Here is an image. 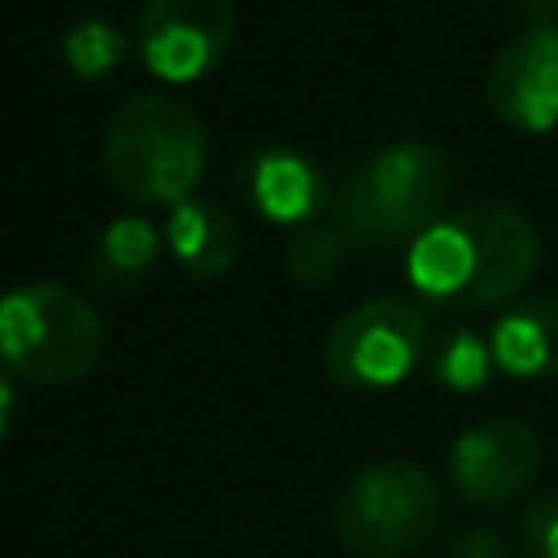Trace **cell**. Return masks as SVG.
Masks as SVG:
<instances>
[{
	"instance_id": "2",
	"label": "cell",
	"mask_w": 558,
	"mask_h": 558,
	"mask_svg": "<svg viewBox=\"0 0 558 558\" xmlns=\"http://www.w3.org/2000/svg\"><path fill=\"white\" fill-rule=\"evenodd\" d=\"M453 196V166L427 140H397L362 157L336 192V227L362 253L414 244L445 218Z\"/></svg>"
},
{
	"instance_id": "8",
	"label": "cell",
	"mask_w": 558,
	"mask_h": 558,
	"mask_svg": "<svg viewBox=\"0 0 558 558\" xmlns=\"http://www.w3.org/2000/svg\"><path fill=\"white\" fill-rule=\"evenodd\" d=\"M541 432L523 418H484L453 436L445 471L462 501L493 510L519 497L541 471Z\"/></svg>"
},
{
	"instance_id": "1",
	"label": "cell",
	"mask_w": 558,
	"mask_h": 558,
	"mask_svg": "<svg viewBox=\"0 0 558 558\" xmlns=\"http://www.w3.org/2000/svg\"><path fill=\"white\" fill-rule=\"evenodd\" d=\"M536 222L497 201L445 214L410 244V283L436 310L471 314L519 296L541 270Z\"/></svg>"
},
{
	"instance_id": "20",
	"label": "cell",
	"mask_w": 558,
	"mask_h": 558,
	"mask_svg": "<svg viewBox=\"0 0 558 558\" xmlns=\"http://www.w3.org/2000/svg\"><path fill=\"white\" fill-rule=\"evenodd\" d=\"M9 410H13V392H9V384H0V436L9 427Z\"/></svg>"
},
{
	"instance_id": "6",
	"label": "cell",
	"mask_w": 558,
	"mask_h": 558,
	"mask_svg": "<svg viewBox=\"0 0 558 558\" xmlns=\"http://www.w3.org/2000/svg\"><path fill=\"white\" fill-rule=\"evenodd\" d=\"M427 349V314L410 296H371L353 305L323 344V366L344 388H392Z\"/></svg>"
},
{
	"instance_id": "17",
	"label": "cell",
	"mask_w": 558,
	"mask_h": 558,
	"mask_svg": "<svg viewBox=\"0 0 558 558\" xmlns=\"http://www.w3.org/2000/svg\"><path fill=\"white\" fill-rule=\"evenodd\" d=\"M523 558H558V493H541L527 501L519 519Z\"/></svg>"
},
{
	"instance_id": "14",
	"label": "cell",
	"mask_w": 558,
	"mask_h": 558,
	"mask_svg": "<svg viewBox=\"0 0 558 558\" xmlns=\"http://www.w3.org/2000/svg\"><path fill=\"white\" fill-rule=\"evenodd\" d=\"M493 366H497L493 362V344L480 331H471V327H453L436 344V353H432V379L440 388H449V392H475V388H484L488 375H493Z\"/></svg>"
},
{
	"instance_id": "11",
	"label": "cell",
	"mask_w": 558,
	"mask_h": 558,
	"mask_svg": "<svg viewBox=\"0 0 558 558\" xmlns=\"http://www.w3.org/2000/svg\"><path fill=\"white\" fill-rule=\"evenodd\" d=\"M497 371L514 379H554L558 375V292L519 296L488 331Z\"/></svg>"
},
{
	"instance_id": "16",
	"label": "cell",
	"mask_w": 558,
	"mask_h": 558,
	"mask_svg": "<svg viewBox=\"0 0 558 558\" xmlns=\"http://www.w3.org/2000/svg\"><path fill=\"white\" fill-rule=\"evenodd\" d=\"M122 57H126V39H122L109 22L87 17V22H78V26L65 35V61H70V70H74L78 78H100V74H109Z\"/></svg>"
},
{
	"instance_id": "4",
	"label": "cell",
	"mask_w": 558,
	"mask_h": 558,
	"mask_svg": "<svg viewBox=\"0 0 558 558\" xmlns=\"http://www.w3.org/2000/svg\"><path fill=\"white\" fill-rule=\"evenodd\" d=\"M105 353L100 314L65 283L35 279L0 296V362L35 384H70Z\"/></svg>"
},
{
	"instance_id": "18",
	"label": "cell",
	"mask_w": 558,
	"mask_h": 558,
	"mask_svg": "<svg viewBox=\"0 0 558 558\" xmlns=\"http://www.w3.org/2000/svg\"><path fill=\"white\" fill-rule=\"evenodd\" d=\"M445 558H514V549L493 527H466V532L453 536V545H449Z\"/></svg>"
},
{
	"instance_id": "15",
	"label": "cell",
	"mask_w": 558,
	"mask_h": 558,
	"mask_svg": "<svg viewBox=\"0 0 558 558\" xmlns=\"http://www.w3.org/2000/svg\"><path fill=\"white\" fill-rule=\"evenodd\" d=\"M349 248L353 244L344 240V231L336 227V218L331 222L314 218V222L296 227L292 240H288V275L296 283H327L340 270V262H344Z\"/></svg>"
},
{
	"instance_id": "7",
	"label": "cell",
	"mask_w": 558,
	"mask_h": 558,
	"mask_svg": "<svg viewBox=\"0 0 558 558\" xmlns=\"http://www.w3.org/2000/svg\"><path fill=\"white\" fill-rule=\"evenodd\" d=\"M484 100L497 122L545 135L558 126V22H523L488 61Z\"/></svg>"
},
{
	"instance_id": "10",
	"label": "cell",
	"mask_w": 558,
	"mask_h": 558,
	"mask_svg": "<svg viewBox=\"0 0 558 558\" xmlns=\"http://www.w3.org/2000/svg\"><path fill=\"white\" fill-rule=\"evenodd\" d=\"M244 187L257 205L262 218L270 222H314L318 209L331 201V187H327V174L305 157V153H292V148H266L257 153L248 166H244Z\"/></svg>"
},
{
	"instance_id": "3",
	"label": "cell",
	"mask_w": 558,
	"mask_h": 558,
	"mask_svg": "<svg viewBox=\"0 0 558 558\" xmlns=\"http://www.w3.org/2000/svg\"><path fill=\"white\" fill-rule=\"evenodd\" d=\"M105 179L135 205H183L192 201L205 161L209 135L201 113L174 92H135L109 122L100 144Z\"/></svg>"
},
{
	"instance_id": "12",
	"label": "cell",
	"mask_w": 558,
	"mask_h": 558,
	"mask_svg": "<svg viewBox=\"0 0 558 558\" xmlns=\"http://www.w3.org/2000/svg\"><path fill=\"white\" fill-rule=\"evenodd\" d=\"M166 244L187 275L218 279L240 262L244 231L218 201H183V205H174V218L166 227Z\"/></svg>"
},
{
	"instance_id": "19",
	"label": "cell",
	"mask_w": 558,
	"mask_h": 558,
	"mask_svg": "<svg viewBox=\"0 0 558 558\" xmlns=\"http://www.w3.org/2000/svg\"><path fill=\"white\" fill-rule=\"evenodd\" d=\"M523 22H558V0H510Z\"/></svg>"
},
{
	"instance_id": "13",
	"label": "cell",
	"mask_w": 558,
	"mask_h": 558,
	"mask_svg": "<svg viewBox=\"0 0 558 558\" xmlns=\"http://www.w3.org/2000/svg\"><path fill=\"white\" fill-rule=\"evenodd\" d=\"M157 262V231L140 218H118L96 240V279L109 288H131Z\"/></svg>"
},
{
	"instance_id": "9",
	"label": "cell",
	"mask_w": 558,
	"mask_h": 558,
	"mask_svg": "<svg viewBox=\"0 0 558 558\" xmlns=\"http://www.w3.org/2000/svg\"><path fill=\"white\" fill-rule=\"evenodd\" d=\"M235 35V0H144L140 52L166 83L209 74Z\"/></svg>"
},
{
	"instance_id": "5",
	"label": "cell",
	"mask_w": 558,
	"mask_h": 558,
	"mask_svg": "<svg viewBox=\"0 0 558 558\" xmlns=\"http://www.w3.org/2000/svg\"><path fill=\"white\" fill-rule=\"evenodd\" d=\"M440 519L445 501L436 480L401 458L362 466L331 506V532L357 558H401L427 545Z\"/></svg>"
}]
</instances>
